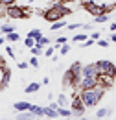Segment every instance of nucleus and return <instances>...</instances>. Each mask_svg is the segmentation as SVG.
Returning a JSON list of instances; mask_svg holds the SVG:
<instances>
[{
	"label": "nucleus",
	"mask_w": 116,
	"mask_h": 120,
	"mask_svg": "<svg viewBox=\"0 0 116 120\" xmlns=\"http://www.w3.org/2000/svg\"><path fill=\"white\" fill-rule=\"evenodd\" d=\"M96 85H100V70H98V65L96 63H90V65L81 67V74L77 78L74 89L85 90V89H92Z\"/></svg>",
	"instance_id": "f257e3e1"
},
{
	"label": "nucleus",
	"mask_w": 116,
	"mask_h": 120,
	"mask_svg": "<svg viewBox=\"0 0 116 120\" xmlns=\"http://www.w3.org/2000/svg\"><path fill=\"white\" fill-rule=\"evenodd\" d=\"M103 94H105V87H102V85H96V87H92V89L79 90V96H81V100H83V104H85L87 109L96 107V105L102 102Z\"/></svg>",
	"instance_id": "f03ea898"
},
{
	"label": "nucleus",
	"mask_w": 116,
	"mask_h": 120,
	"mask_svg": "<svg viewBox=\"0 0 116 120\" xmlns=\"http://www.w3.org/2000/svg\"><path fill=\"white\" fill-rule=\"evenodd\" d=\"M70 13H72V9H70L66 4H63V0H61V2H54L52 8H50L48 11H44V19H46L48 22H55V20L65 19V17L70 15Z\"/></svg>",
	"instance_id": "7ed1b4c3"
},
{
	"label": "nucleus",
	"mask_w": 116,
	"mask_h": 120,
	"mask_svg": "<svg viewBox=\"0 0 116 120\" xmlns=\"http://www.w3.org/2000/svg\"><path fill=\"white\" fill-rule=\"evenodd\" d=\"M81 63H72L68 68H66V72H65V78H63V85L66 87V89H72L74 85H76V81H77V78L81 74Z\"/></svg>",
	"instance_id": "20e7f679"
},
{
	"label": "nucleus",
	"mask_w": 116,
	"mask_h": 120,
	"mask_svg": "<svg viewBox=\"0 0 116 120\" xmlns=\"http://www.w3.org/2000/svg\"><path fill=\"white\" fill-rule=\"evenodd\" d=\"M83 8L87 9L90 15H100V13H109L114 6H103V2H96V0H88V2H85L83 4Z\"/></svg>",
	"instance_id": "39448f33"
},
{
	"label": "nucleus",
	"mask_w": 116,
	"mask_h": 120,
	"mask_svg": "<svg viewBox=\"0 0 116 120\" xmlns=\"http://www.w3.org/2000/svg\"><path fill=\"white\" fill-rule=\"evenodd\" d=\"M70 105H72V113L76 115V116H81V115L87 111V107H85V104H83V100H81L77 89H76V92H74L72 98H70Z\"/></svg>",
	"instance_id": "423d86ee"
},
{
	"label": "nucleus",
	"mask_w": 116,
	"mask_h": 120,
	"mask_svg": "<svg viewBox=\"0 0 116 120\" xmlns=\"http://www.w3.org/2000/svg\"><path fill=\"white\" fill-rule=\"evenodd\" d=\"M96 65H98L100 76H111V78H114V76H116V65H114V63H111L109 59L96 61Z\"/></svg>",
	"instance_id": "0eeeda50"
},
{
	"label": "nucleus",
	"mask_w": 116,
	"mask_h": 120,
	"mask_svg": "<svg viewBox=\"0 0 116 120\" xmlns=\"http://www.w3.org/2000/svg\"><path fill=\"white\" fill-rule=\"evenodd\" d=\"M6 15L9 19H29V11H26L24 8H18V6H7L6 8Z\"/></svg>",
	"instance_id": "6e6552de"
},
{
	"label": "nucleus",
	"mask_w": 116,
	"mask_h": 120,
	"mask_svg": "<svg viewBox=\"0 0 116 120\" xmlns=\"http://www.w3.org/2000/svg\"><path fill=\"white\" fill-rule=\"evenodd\" d=\"M9 79H11L9 68H4V70H2V79H0V90H4L7 85H9Z\"/></svg>",
	"instance_id": "1a4fd4ad"
},
{
	"label": "nucleus",
	"mask_w": 116,
	"mask_h": 120,
	"mask_svg": "<svg viewBox=\"0 0 116 120\" xmlns=\"http://www.w3.org/2000/svg\"><path fill=\"white\" fill-rule=\"evenodd\" d=\"M15 118H18V120H31V118H37V115H33L29 109H26V111H18V115H17Z\"/></svg>",
	"instance_id": "9d476101"
},
{
	"label": "nucleus",
	"mask_w": 116,
	"mask_h": 120,
	"mask_svg": "<svg viewBox=\"0 0 116 120\" xmlns=\"http://www.w3.org/2000/svg\"><path fill=\"white\" fill-rule=\"evenodd\" d=\"M43 116H46V118H57L59 115H57V111L54 109V107H43Z\"/></svg>",
	"instance_id": "9b49d317"
},
{
	"label": "nucleus",
	"mask_w": 116,
	"mask_h": 120,
	"mask_svg": "<svg viewBox=\"0 0 116 120\" xmlns=\"http://www.w3.org/2000/svg\"><path fill=\"white\" fill-rule=\"evenodd\" d=\"M57 115L61 116V118H70V116H74V113H72V109H66V107H59L57 105Z\"/></svg>",
	"instance_id": "f8f14e48"
},
{
	"label": "nucleus",
	"mask_w": 116,
	"mask_h": 120,
	"mask_svg": "<svg viewBox=\"0 0 116 120\" xmlns=\"http://www.w3.org/2000/svg\"><path fill=\"white\" fill-rule=\"evenodd\" d=\"M31 107V104L29 102H15L13 104V109L18 113V111H26V109H29Z\"/></svg>",
	"instance_id": "ddd939ff"
},
{
	"label": "nucleus",
	"mask_w": 116,
	"mask_h": 120,
	"mask_svg": "<svg viewBox=\"0 0 116 120\" xmlns=\"http://www.w3.org/2000/svg\"><path fill=\"white\" fill-rule=\"evenodd\" d=\"M41 89V83H37V81H31V83H28L26 87H24V92H37V90Z\"/></svg>",
	"instance_id": "4468645a"
},
{
	"label": "nucleus",
	"mask_w": 116,
	"mask_h": 120,
	"mask_svg": "<svg viewBox=\"0 0 116 120\" xmlns=\"http://www.w3.org/2000/svg\"><path fill=\"white\" fill-rule=\"evenodd\" d=\"M61 28H66V22H65V19L52 22V26H50V30H52V31H57V30H61Z\"/></svg>",
	"instance_id": "2eb2a0df"
},
{
	"label": "nucleus",
	"mask_w": 116,
	"mask_h": 120,
	"mask_svg": "<svg viewBox=\"0 0 116 120\" xmlns=\"http://www.w3.org/2000/svg\"><path fill=\"white\" fill-rule=\"evenodd\" d=\"M52 43H54V41H50L48 37L41 35V37L37 39V43H35V45H37V46H41V48H46V46H48V45H52Z\"/></svg>",
	"instance_id": "dca6fc26"
},
{
	"label": "nucleus",
	"mask_w": 116,
	"mask_h": 120,
	"mask_svg": "<svg viewBox=\"0 0 116 120\" xmlns=\"http://www.w3.org/2000/svg\"><path fill=\"white\" fill-rule=\"evenodd\" d=\"M111 19V13H100V15L94 17V22H98V24H103V22H107Z\"/></svg>",
	"instance_id": "f3484780"
},
{
	"label": "nucleus",
	"mask_w": 116,
	"mask_h": 120,
	"mask_svg": "<svg viewBox=\"0 0 116 120\" xmlns=\"http://www.w3.org/2000/svg\"><path fill=\"white\" fill-rule=\"evenodd\" d=\"M111 113H112L111 107H103V109H100V111L96 113V118H105V116H109Z\"/></svg>",
	"instance_id": "a211bd4d"
},
{
	"label": "nucleus",
	"mask_w": 116,
	"mask_h": 120,
	"mask_svg": "<svg viewBox=\"0 0 116 120\" xmlns=\"http://www.w3.org/2000/svg\"><path fill=\"white\" fill-rule=\"evenodd\" d=\"M68 104H70V102H68L66 94H63V92H61V94L57 96V105H59V107H66Z\"/></svg>",
	"instance_id": "6ab92c4d"
},
{
	"label": "nucleus",
	"mask_w": 116,
	"mask_h": 120,
	"mask_svg": "<svg viewBox=\"0 0 116 120\" xmlns=\"http://www.w3.org/2000/svg\"><path fill=\"white\" fill-rule=\"evenodd\" d=\"M6 39H7V43H18V41H20V35H18L17 31H11V33L6 35Z\"/></svg>",
	"instance_id": "aec40b11"
},
{
	"label": "nucleus",
	"mask_w": 116,
	"mask_h": 120,
	"mask_svg": "<svg viewBox=\"0 0 116 120\" xmlns=\"http://www.w3.org/2000/svg\"><path fill=\"white\" fill-rule=\"evenodd\" d=\"M65 43H68V39H66V37H65V35H61V37H57V39H55V41H54V46H55V48H61V46L65 45Z\"/></svg>",
	"instance_id": "412c9836"
},
{
	"label": "nucleus",
	"mask_w": 116,
	"mask_h": 120,
	"mask_svg": "<svg viewBox=\"0 0 116 120\" xmlns=\"http://www.w3.org/2000/svg\"><path fill=\"white\" fill-rule=\"evenodd\" d=\"M0 31H2V35H7V33H11V31H15V26H11V24H2V28H0Z\"/></svg>",
	"instance_id": "4be33fe9"
},
{
	"label": "nucleus",
	"mask_w": 116,
	"mask_h": 120,
	"mask_svg": "<svg viewBox=\"0 0 116 120\" xmlns=\"http://www.w3.org/2000/svg\"><path fill=\"white\" fill-rule=\"evenodd\" d=\"M29 111H31L33 115H37V116H43V107H41V105H33V104H31Z\"/></svg>",
	"instance_id": "5701e85b"
},
{
	"label": "nucleus",
	"mask_w": 116,
	"mask_h": 120,
	"mask_svg": "<svg viewBox=\"0 0 116 120\" xmlns=\"http://www.w3.org/2000/svg\"><path fill=\"white\" fill-rule=\"evenodd\" d=\"M35 43H37V39H33V37L26 35V39H24V46H26V48H31V46H35Z\"/></svg>",
	"instance_id": "b1692460"
},
{
	"label": "nucleus",
	"mask_w": 116,
	"mask_h": 120,
	"mask_svg": "<svg viewBox=\"0 0 116 120\" xmlns=\"http://www.w3.org/2000/svg\"><path fill=\"white\" fill-rule=\"evenodd\" d=\"M55 50H57V48H55V46H46V50H44V57H52V56H54V54H55Z\"/></svg>",
	"instance_id": "393cba45"
},
{
	"label": "nucleus",
	"mask_w": 116,
	"mask_h": 120,
	"mask_svg": "<svg viewBox=\"0 0 116 120\" xmlns=\"http://www.w3.org/2000/svg\"><path fill=\"white\" fill-rule=\"evenodd\" d=\"M81 41H87V33H77L72 37V43H81Z\"/></svg>",
	"instance_id": "a878e982"
},
{
	"label": "nucleus",
	"mask_w": 116,
	"mask_h": 120,
	"mask_svg": "<svg viewBox=\"0 0 116 120\" xmlns=\"http://www.w3.org/2000/svg\"><path fill=\"white\" fill-rule=\"evenodd\" d=\"M28 63L33 67V68H39V56H33V54H31V57H29Z\"/></svg>",
	"instance_id": "bb28decb"
},
{
	"label": "nucleus",
	"mask_w": 116,
	"mask_h": 120,
	"mask_svg": "<svg viewBox=\"0 0 116 120\" xmlns=\"http://www.w3.org/2000/svg\"><path fill=\"white\" fill-rule=\"evenodd\" d=\"M28 35H29V37H33V39H39L43 33H41V30H39V28H33V30L28 31Z\"/></svg>",
	"instance_id": "cd10ccee"
},
{
	"label": "nucleus",
	"mask_w": 116,
	"mask_h": 120,
	"mask_svg": "<svg viewBox=\"0 0 116 120\" xmlns=\"http://www.w3.org/2000/svg\"><path fill=\"white\" fill-rule=\"evenodd\" d=\"M66 28L70 31H74V30H79V28H83V24L81 22H70V24H66Z\"/></svg>",
	"instance_id": "c85d7f7f"
},
{
	"label": "nucleus",
	"mask_w": 116,
	"mask_h": 120,
	"mask_svg": "<svg viewBox=\"0 0 116 120\" xmlns=\"http://www.w3.org/2000/svg\"><path fill=\"white\" fill-rule=\"evenodd\" d=\"M68 52H70V45H66V43L59 48V56H66Z\"/></svg>",
	"instance_id": "c756f323"
},
{
	"label": "nucleus",
	"mask_w": 116,
	"mask_h": 120,
	"mask_svg": "<svg viewBox=\"0 0 116 120\" xmlns=\"http://www.w3.org/2000/svg\"><path fill=\"white\" fill-rule=\"evenodd\" d=\"M29 50H31V54H33V56H41V54H43V48H41V46H31V48H29Z\"/></svg>",
	"instance_id": "7c9ffc66"
},
{
	"label": "nucleus",
	"mask_w": 116,
	"mask_h": 120,
	"mask_svg": "<svg viewBox=\"0 0 116 120\" xmlns=\"http://www.w3.org/2000/svg\"><path fill=\"white\" fill-rule=\"evenodd\" d=\"M92 45H96V41L90 37V39H87V41H83V43H81V48H88V46H92Z\"/></svg>",
	"instance_id": "2f4dec72"
},
{
	"label": "nucleus",
	"mask_w": 116,
	"mask_h": 120,
	"mask_svg": "<svg viewBox=\"0 0 116 120\" xmlns=\"http://www.w3.org/2000/svg\"><path fill=\"white\" fill-rule=\"evenodd\" d=\"M96 45L102 46V48H107V46H109V41H105V39H102V37H100V39L96 41Z\"/></svg>",
	"instance_id": "473e14b6"
},
{
	"label": "nucleus",
	"mask_w": 116,
	"mask_h": 120,
	"mask_svg": "<svg viewBox=\"0 0 116 120\" xmlns=\"http://www.w3.org/2000/svg\"><path fill=\"white\" fill-rule=\"evenodd\" d=\"M17 0H0V6H4V8H7V6H13Z\"/></svg>",
	"instance_id": "72a5a7b5"
},
{
	"label": "nucleus",
	"mask_w": 116,
	"mask_h": 120,
	"mask_svg": "<svg viewBox=\"0 0 116 120\" xmlns=\"http://www.w3.org/2000/svg\"><path fill=\"white\" fill-rule=\"evenodd\" d=\"M6 54L11 56V57H15V48H13V46H7V48H6Z\"/></svg>",
	"instance_id": "f704fd0d"
},
{
	"label": "nucleus",
	"mask_w": 116,
	"mask_h": 120,
	"mask_svg": "<svg viewBox=\"0 0 116 120\" xmlns=\"http://www.w3.org/2000/svg\"><path fill=\"white\" fill-rule=\"evenodd\" d=\"M90 37H92L94 41H98V39H100L102 35H100V31H92V33H90Z\"/></svg>",
	"instance_id": "c9c22d12"
},
{
	"label": "nucleus",
	"mask_w": 116,
	"mask_h": 120,
	"mask_svg": "<svg viewBox=\"0 0 116 120\" xmlns=\"http://www.w3.org/2000/svg\"><path fill=\"white\" fill-rule=\"evenodd\" d=\"M18 68H20V70H26V68H28V63H26V61H20V63H18Z\"/></svg>",
	"instance_id": "e433bc0d"
},
{
	"label": "nucleus",
	"mask_w": 116,
	"mask_h": 120,
	"mask_svg": "<svg viewBox=\"0 0 116 120\" xmlns=\"http://www.w3.org/2000/svg\"><path fill=\"white\" fill-rule=\"evenodd\" d=\"M111 43H116V31L111 33Z\"/></svg>",
	"instance_id": "4c0bfd02"
},
{
	"label": "nucleus",
	"mask_w": 116,
	"mask_h": 120,
	"mask_svg": "<svg viewBox=\"0 0 116 120\" xmlns=\"http://www.w3.org/2000/svg\"><path fill=\"white\" fill-rule=\"evenodd\" d=\"M109 30H111V31H116V22H111V26H109Z\"/></svg>",
	"instance_id": "58836bf2"
},
{
	"label": "nucleus",
	"mask_w": 116,
	"mask_h": 120,
	"mask_svg": "<svg viewBox=\"0 0 116 120\" xmlns=\"http://www.w3.org/2000/svg\"><path fill=\"white\" fill-rule=\"evenodd\" d=\"M96 2H103V0H96Z\"/></svg>",
	"instance_id": "ea45409f"
},
{
	"label": "nucleus",
	"mask_w": 116,
	"mask_h": 120,
	"mask_svg": "<svg viewBox=\"0 0 116 120\" xmlns=\"http://www.w3.org/2000/svg\"><path fill=\"white\" fill-rule=\"evenodd\" d=\"M0 35H2V31H0Z\"/></svg>",
	"instance_id": "a19ab883"
}]
</instances>
